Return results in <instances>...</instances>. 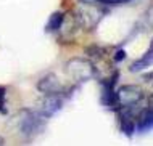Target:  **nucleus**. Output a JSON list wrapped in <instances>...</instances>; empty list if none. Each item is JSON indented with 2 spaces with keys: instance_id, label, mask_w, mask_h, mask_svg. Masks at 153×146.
<instances>
[{
  "instance_id": "nucleus-1",
  "label": "nucleus",
  "mask_w": 153,
  "mask_h": 146,
  "mask_svg": "<svg viewBox=\"0 0 153 146\" xmlns=\"http://www.w3.org/2000/svg\"><path fill=\"white\" fill-rule=\"evenodd\" d=\"M145 98L143 90L137 85H123L116 90V108L119 109H131Z\"/></svg>"
},
{
  "instance_id": "nucleus-2",
  "label": "nucleus",
  "mask_w": 153,
  "mask_h": 146,
  "mask_svg": "<svg viewBox=\"0 0 153 146\" xmlns=\"http://www.w3.org/2000/svg\"><path fill=\"white\" fill-rule=\"evenodd\" d=\"M44 128V119L39 112L34 111H23L19 119V132L26 138H32L37 133H40Z\"/></svg>"
},
{
  "instance_id": "nucleus-3",
  "label": "nucleus",
  "mask_w": 153,
  "mask_h": 146,
  "mask_svg": "<svg viewBox=\"0 0 153 146\" xmlns=\"http://www.w3.org/2000/svg\"><path fill=\"white\" fill-rule=\"evenodd\" d=\"M68 72L71 74V77L74 80H89L94 77L95 74V68L94 64L87 60H79V58H74L68 63Z\"/></svg>"
},
{
  "instance_id": "nucleus-4",
  "label": "nucleus",
  "mask_w": 153,
  "mask_h": 146,
  "mask_svg": "<svg viewBox=\"0 0 153 146\" xmlns=\"http://www.w3.org/2000/svg\"><path fill=\"white\" fill-rule=\"evenodd\" d=\"M119 72L111 76L106 82H103V90H102V104L110 108H116V82H118Z\"/></svg>"
},
{
  "instance_id": "nucleus-5",
  "label": "nucleus",
  "mask_w": 153,
  "mask_h": 146,
  "mask_svg": "<svg viewBox=\"0 0 153 146\" xmlns=\"http://www.w3.org/2000/svg\"><path fill=\"white\" fill-rule=\"evenodd\" d=\"M61 108H63V98H61V95H47L45 100L42 101V104H40L39 114L44 119H48L55 112H58Z\"/></svg>"
},
{
  "instance_id": "nucleus-6",
  "label": "nucleus",
  "mask_w": 153,
  "mask_h": 146,
  "mask_svg": "<svg viewBox=\"0 0 153 146\" xmlns=\"http://www.w3.org/2000/svg\"><path fill=\"white\" fill-rule=\"evenodd\" d=\"M39 90L42 91L44 95H63V85L58 82V79L52 74L42 77L37 83Z\"/></svg>"
},
{
  "instance_id": "nucleus-7",
  "label": "nucleus",
  "mask_w": 153,
  "mask_h": 146,
  "mask_svg": "<svg viewBox=\"0 0 153 146\" xmlns=\"http://www.w3.org/2000/svg\"><path fill=\"white\" fill-rule=\"evenodd\" d=\"M119 127L126 133L127 136H132V133L135 130V124L132 119V111L131 109H119Z\"/></svg>"
},
{
  "instance_id": "nucleus-8",
  "label": "nucleus",
  "mask_w": 153,
  "mask_h": 146,
  "mask_svg": "<svg viewBox=\"0 0 153 146\" xmlns=\"http://www.w3.org/2000/svg\"><path fill=\"white\" fill-rule=\"evenodd\" d=\"M153 125V114H152V106L148 104L147 108H143L139 114V120H137V128L140 132H148Z\"/></svg>"
},
{
  "instance_id": "nucleus-9",
  "label": "nucleus",
  "mask_w": 153,
  "mask_h": 146,
  "mask_svg": "<svg viewBox=\"0 0 153 146\" xmlns=\"http://www.w3.org/2000/svg\"><path fill=\"white\" fill-rule=\"evenodd\" d=\"M153 48L150 47L147 50V53L143 55L140 60H135V61H132V64L129 66V71L131 72H139V71H143L145 68H148V66L152 64V58H153Z\"/></svg>"
},
{
  "instance_id": "nucleus-10",
  "label": "nucleus",
  "mask_w": 153,
  "mask_h": 146,
  "mask_svg": "<svg viewBox=\"0 0 153 146\" xmlns=\"http://www.w3.org/2000/svg\"><path fill=\"white\" fill-rule=\"evenodd\" d=\"M63 21H65V13H63V11H55V13H52V16L47 21L45 31H47V32L60 31V27L63 26Z\"/></svg>"
},
{
  "instance_id": "nucleus-11",
  "label": "nucleus",
  "mask_w": 153,
  "mask_h": 146,
  "mask_svg": "<svg viewBox=\"0 0 153 146\" xmlns=\"http://www.w3.org/2000/svg\"><path fill=\"white\" fill-rule=\"evenodd\" d=\"M82 2H95L102 3V5H124V3H131L134 0H82Z\"/></svg>"
},
{
  "instance_id": "nucleus-12",
  "label": "nucleus",
  "mask_w": 153,
  "mask_h": 146,
  "mask_svg": "<svg viewBox=\"0 0 153 146\" xmlns=\"http://www.w3.org/2000/svg\"><path fill=\"white\" fill-rule=\"evenodd\" d=\"M0 112L7 114V88L5 87H0Z\"/></svg>"
},
{
  "instance_id": "nucleus-13",
  "label": "nucleus",
  "mask_w": 153,
  "mask_h": 146,
  "mask_svg": "<svg viewBox=\"0 0 153 146\" xmlns=\"http://www.w3.org/2000/svg\"><path fill=\"white\" fill-rule=\"evenodd\" d=\"M124 58H126V53H124V50H119V52H116V55H114V61H123Z\"/></svg>"
},
{
  "instance_id": "nucleus-14",
  "label": "nucleus",
  "mask_w": 153,
  "mask_h": 146,
  "mask_svg": "<svg viewBox=\"0 0 153 146\" xmlns=\"http://www.w3.org/2000/svg\"><path fill=\"white\" fill-rule=\"evenodd\" d=\"M0 145H5V140L3 138H0Z\"/></svg>"
}]
</instances>
